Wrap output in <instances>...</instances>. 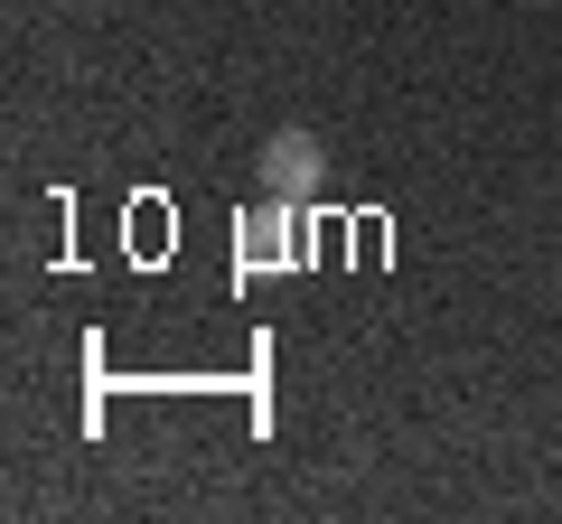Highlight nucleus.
<instances>
[{"instance_id":"obj_1","label":"nucleus","mask_w":562,"mask_h":524,"mask_svg":"<svg viewBox=\"0 0 562 524\" xmlns=\"http://www.w3.org/2000/svg\"><path fill=\"white\" fill-rule=\"evenodd\" d=\"M262 197H281V206L319 197V141H310V132H272V141H262Z\"/></svg>"},{"instance_id":"obj_2","label":"nucleus","mask_w":562,"mask_h":524,"mask_svg":"<svg viewBox=\"0 0 562 524\" xmlns=\"http://www.w3.org/2000/svg\"><path fill=\"white\" fill-rule=\"evenodd\" d=\"M272 262H301V206L262 197L244 216V272H272Z\"/></svg>"}]
</instances>
